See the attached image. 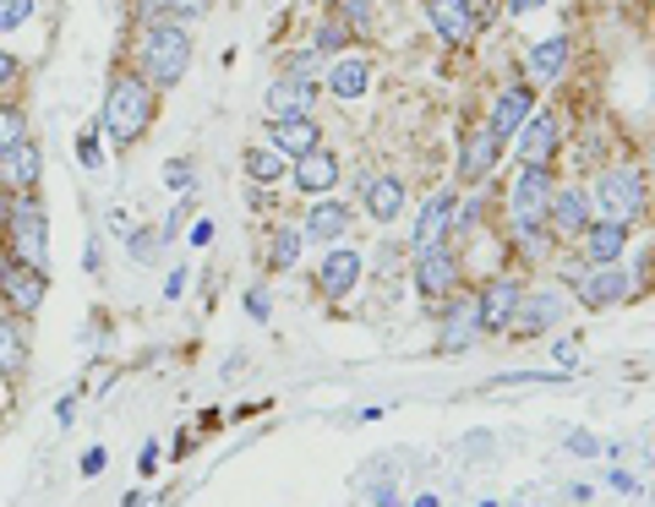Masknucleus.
Masks as SVG:
<instances>
[{
  "instance_id": "f257e3e1",
  "label": "nucleus",
  "mask_w": 655,
  "mask_h": 507,
  "mask_svg": "<svg viewBox=\"0 0 655 507\" xmlns=\"http://www.w3.org/2000/svg\"><path fill=\"white\" fill-rule=\"evenodd\" d=\"M192 65V33L181 22H148L142 28V44H137V77L159 93V88H175Z\"/></svg>"
},
{
  "instance_id": "f03ea898",
  "label": "nucleus",
  "mask_w": 655,
  "mask_h": 507,
  "mask_svg": "<svg viewBox=\"0 0 655 507\" xmlns=\"http://www.w3.org/2000/svg\"><path fill=\"white\" fill-rule=\"evenodd\" d=\"M153 110H159V93H153L142 77H115V82H110V93H104L99 131H104L115 148H131L142 131L153 126Z\"/></svg>"
},
{
  "instance_id": "7ed1b4c3",
  "label": "nucleus",
  "mask_w": 655,
  "mask_h": 507,
  "mask_svg": "<svg viewBox=\"0 0 655 507\" xmlns=\"http://www.w3.org/2000/svg\"><path fill=\"white\" fill-rule=\"evenodd\" d=\"M552 164H520L514 191H508V219L514 224H546V207H552Z\"/></svg>"
},
{
  "instance_id": "20e7f679",
  "label": "nucleus",
  "mask_w": 655,
  "mask_h": 507,
  "mask_svg": "<svg viewBox=\"0 0 655 507\" xmlns=\"http://www.w3.org/2000/svg\"><path fill=\"white\" fill-rule=\"evenodd\" d=\"M595 202H601V213L606 219H617V224H639L645 219V175H634V170H606L601 181H595Z\"/></svg>"
},
{
  "instance_id": "39448f33",
  "label": "nucleus",
  "mask_w": 655,
  "mask_h": 507,
  "mask_svg": "<svg viewBox=\"0 0 655 507\" xmlns=\"http://www.w3.org/2000/svg\"><path fill=\"white\" fill-rule=\"evenodd\" d=\"M458 273H464V262L449 241H437V246H415V295H426V301H449L458 290Z\"/></svg>"
},
{
  "instance_id": "423d86ee",
  "label": "nucleus",
  "mask_w": 655,
  "mask_h": 507,
  "mask_svg": "<svg viewBox=\"0 0 655 507\" xmlns=\"http://www.w3.org/2000/svg\"><path fill=\"white\" fill-rule=\"evenodd\" d=\"M628 295H634V273H623V267H585V273L574 278V301L590 306V312L623 306Z\"/></svg>"
},
{
  "instance_id": "0eeeda50",
  "label": "nucleus",
  "mask_w": 655,
  "mask_h": 507,
  "mask_svg": "<svg viewBox=\"0 0 655 507\" xmlns=\"http://www.w3.org/2000/svg\"><path fill=\"white\" fill-rule=\"evenodd\" d=\"M11 246H17V262L44 267V256H50V224H44V207L39 202L11 207Z\"/></svg>"
},
{
  "instance_id": "6e6552de",
  "label": "nucleus",
  "mask_w": 655,
  "mask_h": 507,
  "mask_svg": "<svg viewBox=\"0 0 655 507\" xmlns=\"http://www.w3.org/2000/svg\"><path fill=\"white\" fill-rule=\"evenodd\" d=\"M563 317H568V306H563V295H557V290H524L520 306H514V317H508V333L535 338V333L557 327Z\"/></svg>"
},
{
  "instance_id": "1a4fd4ad",
  "label": "nucleus",
  "mask_w": 655,
  "mask_h": 507,
  "mask_svg": "<svg viewBox=\"0 0 655 507\" xmlns=\"http://www.w3.org/2000/svg\"><path fill=\"white\" fill-rule=\"evenodd\" d=\"M361 273H366V256L350 252V246H328L323 262H318V290H323L328 301H344L361 284Z\"/></svg>"
},
{
  "instance_id": "9d476101",
  "label": "nucleus",
  "mask_w": 655,
  "mask_h": 507,
  "mask_svg": "<svg viewBox=\"0 0 655 507\" xmlns=\"http://www.w3.org/2000/svg\"><path fill=\"white\" fill-rule=\"evenodd\" d=\"M268 148L284 153V159L295 164V159H306L312 148H323V126H318L312 115H273V126H268Z\"/></svg>"
},
{
  "instance_id": "9b49d317",
  "label": "nucleus",
  "mask_w": 655,
  "mask_h": 507,
  "mask_svg": "<svg viewBox=\"0 0 655 507\" xmlns=\"http://www.w3.org/2000/svg\"><path fill=\"white\" fill-rule=\"evenodd\" d=\"M628 224H617V219H590V230L580 235L585 241V267H617L623 252H628Z\"/></svg>"
},
{
  "instance_id": "f8f14e48",
  "label": "nucleus",
  "mask_w": 655,
  "mask_h": 507,
  "mask_svg": "<svg viewBox=\"0 0 655 507\" xmlns=\"http://www.w3.org/2000/svg\"><path fill=\"white\" fill-rule=\"evenodd\" d=\"M524 284L520 278H492L481 295H475V317H481V333H503L508 317H514V306H520Z\"/></svg>"
},
{
  "instance_id": "ddd939ff",
  "label": "nucleus",
  "mask_w": 655,
  "mask_h": 507,
  "mask_svg": "<svg viewBox=\"0 0 655 507\" xmlns=\"http://www.w3.org/2000/svg\"><path fill=\"white\" fill-rule=\"evenodd\" d=\"M497 159H503V136L492 126H475L458 148V181H486L497 170Z\"/></svg>"
},
{
  "instance_id": "4468645a",
  "label": "nucleus",
  "mask_w": 655,
  "mask_h": 507,
  "mask_svg": "<svg viewBox=\"0 0 655 507\" xmlns=\"http://www.w3.org/2000/svg\"><path fill=\"white\" fill-rule=\"evenodd\" d=\"M350 224H355V213L344 207V202H333V196H318L312 202V213H306V224H301V235L306 241H318V246H339L344 235H350Z\"/></svg>"
},
{
  "instance_id": "2eb2a0df",
  "label": "nucleus",
  "mask_w": 655,
  "mask_h": 507,
  "mask_svg": "<svg viewBox=\"0 0 655 507\" xmlns=\"http://www.w3.org/2000/svg\"><path fill=\"white\" fill-rule=\"evenodd\" d=\"M514 142H520V164H552L557 148H563L557 115H530V121L514 131Z\"/></svg>"
},
{
  "instance_id": "dca6fc26",
  "label": "nucleus",
  "mask_w": 655,
  "mask_h": 507,
  "mask_svg": "<svg viewBox=\"0 0 655 507\" xmlns=\"http://www.w3.org/2000/svg\"><path fill=\"white\" fill-rule=\"evenodd\" d=\"M0 290L11 306L22 312H39L44 306V267H28V262H0Z\"/></svg>"
},
{
  "instance_id": "f3484780",
  "label": "nucleus",
  "mask_w": 655,
  "mask_h": 507,
  "mask_svg": "<svg viewBox=\"0 0 655 507\" xmlns=\"http://www.w3.org/2000/svg\"><path fill=\"white\" fill-rule=\"evenodd\" d=\"M546 219H552V235H585L590 230V191L585 186H557L552 191Z\"/></svg>"
},
{
  "instance_id": "a211bd4d",
  "label": "nucleus",
  "mask_w": 655,
  "mask_h": 507,
  "mask_svg": "<svg viewBox=\"0 0 655 507\" xmlns=\"http://www.w3.org/2000/svg\"><path fill=\"white\" fill-rule=\"evenodd\" d=\"M530 115H535V88H524V82H520V88H503V93L492 99V121H486V126L508 142V136H514Z\"/></svg>"
},
{
  "instance_id": "6ab92c4d",
  "label": "nucleus",
  "mask_w": 655,
  "mask_h": 507,
  "mask_svg": "<svg viewBox=\"0 0 655 507\" xmlns=\"http://www.w3.org/2000/svg\"><path fill=\"white\" fill-rule=\"evenodd\" d=\"M426 17H432V28H437L443 44H470V39H475V11H470V0H426Z\"/></svg>"
},
{
  "instance_id": "aec40b11",
  "label": "nucleus",
  "mask_w": 655,
  "mask_h": 507,
  "mask_svg": "<svg viewBox=\"0 0 655 507\" xmlns=\"http://www.w3.org/2000/svg\"><path fill=\"white\" fill-rule=\"evenodd\" d=\"M290 181L306 191V196H328V191L339 186V159H333L328 148H312L306 159L290 164Z\"/></svg>"
},
{
  "instance_id": "412c9836",
  "label": "nucleus",
  "mask_w": 655,
  "mask_h": 507,
  "mask_svg": "<svg viewBox=\"0 0 655 507\" xmlns=\"http://www.w3.org/2000/svg\"><path fill=\"white\" fill-rule=\"evenodd\" d=\"M361 202H366L372 224H393L404 213V181L399 175H366L361 181Z\"/></svg>"
},
{
  "instance_id": "4be33fe9",
  "label": "nucleus",
  "mask_w": 655,
  "mask_h": 507,
  "mask_svg": "<svg viewBox=\"0 0 655 507\" xmlns=\"http://www.w3.org/2000/svg\"><path fill=\"white\" fill-rule=\"evenodd\" d=\"M312 104H318V82H306V77H279L273 88H268V115H312Z\"/></svg>"
},
{
  "instance_id": "5701e85b",
  "label": "nucleus",
  "mask_w": 655,
  "mask_h": 507,
  "mask_svg": "<svg viewBox=\"0 0 655 507\" xmlns=\"http://www.w3.org/2000/svg\"><path fill=\"white\" fill-rule=\"evenodd\" d=\"M454 207H458L454 191H437V196L421 207V219H415V246H437V241H449V235H454Z\"/></svg>"
},
{
  "instance_id": "b1692460",
  "label": "nucleus",
  "mask_w": 655,
  "mask_h": 507,
  "mask_svg": "<svg viewBox=\"0 0 655 507\" xmlns=\"http://www.w3.org/2000/svg\"><path fill=\"white\" fill-rule=\"evenodd\" d=\"M481 333V317H475V295H458L454 306H449V317L437 327V349H470V338Z\"/></svg>"
},
{
  "instance_id": "393cba45",
  "label": "nucleus",
  "mask_w": 655,
  "mask_h": 507,
  "mask_svg": "<svg viewBox=\"0 0 655 507\" xmlns=\"http://www.w3.org/2000/svg\"><path fill=\"white\" fill-rule=\"evenodd\" d=\"M372 88V61L366 55H344V61L328 65V93L333 99H361Z\"/></svg>"
},
{
  "instance_id": "a878e982",
  "label": "nucleus",
  "mask_w": 655,
  "mask_h": 507,
  "mask_svg": "<svg viewBox=\"0 0 655 507\" xmlns=\"http://www.w3.org/2000/svg\"><path fill=\"white\" fill-rule=\"evenodd\" d=\"M524 65H530V82H557V77H563V65H568V39H563V33L535 39V44H530V55H524Z\"/></svg>"
},
{
  "instance_id": "bb28decb",
  "label": "nucleus",
  "mask_w": 655,
  "mask_h": 507,
  "mask_svg": "<svg viewBox=\"0 0 655 507\" xmlns=\"http://www.w3.org/2000/svg\"><path fill=\"white\" fill-rule=\"evenodd\" d=\"M0 164H6V181H11V186H39V148H33L28 136H22Z\"/></svg>"
},
{
  "instance_id": "cd10ccee",
  "label": "nucleus",
  "mask_w": 655,
  "mask_h": 507,
  "mask_svg": "<svg viewBox=\"0 0 655 507\" xmlns=\"http://www.w3.org/2000/svg\"><path fill=\"white\" fill-rule=\"evenodd\" d=\"M284 170H290V159H284V153H273V148H246V175H252L258 186L284 181Z\"/></svg>"
},
{
  "instance_id": "c85d7f7f",
  "label": "nucleus",
  "mask_w": 655,
  "mask_h": 507,
  "mask_svg": "<svg viewBox=\"0 0 655 507\" xmlns=\"http://www.w3.org/2000/svg\"><path fill=\"white\" fill-rule=\"evenodd\" d=\"M22 355H28V349H22V333H17V322L0 317V372H6V377H17V372H22Z\"/></svg>"
},
{
  "instance_id": "c756f323",
  "label": "nucleus",
  "mask_w": 655,
  "mask_h": 507,
  "mask_svg": "<svg viewBox=\"0 0 655 507\" xmlns=\"http://www.w3.org/2000/svg\"><path fill=\"white\" fill-rule=\"evenodd\" d=\"M372 6H377V0H339V6H333V17H339V22L361 39V33L372 28Z\"/></svg>"
},
{
  "instance_id": "7c9ffc66",
  "label": "nucleus",
  "mask_w": 655,
  "mask_h": 507,
  "mask_svg": "<svg viewBox=\"0 0 655 507\" xmlns=\"http://www.w3.org/2000/svg\"><path fill=\"white\" fill-rule=\"evenodd\" d=\"M350 39H355V33H350V28H344L339 17H328L323 28H318V39H312V50H318V55L328 61V55H339V50H344Z\"/></svg>"
},
{
  "instance_id": "2f4dec72",
  "label": "nucleus",
  "mask_w": 655,
  "mask_h": 507,
  "mask_svg": "<svg viewBox=\"0 0 655 507\" xmlns=\"http://www.w3.org/2000/svg\"><path fill=\"white\" fill-rule=\"evenodd\" d=\"M301 241H306L301 230H279V235H273V267H284V273H290V267H295V256H301Z\"/></svg>"
},
{
  "instance_id": "473e14b6",
  "label": "nucleus",
  "mask_w": 655,
  "mask_h": 507,
  "mask_svg": "<svg viewBox=\"0 0 655 507\" xmlns=\"http://www.w3.org/2000/svg\"><path fill=\"white\" fill-rule=\"evenodd\" d=\"M22 131H28L22 110H11V104H6V110H0V159H6V153H11L17 142H22Z\"/></svg>"
},
{
  "instance_id": "72a5a7b5",
  "label": "nucleus",
  "mask_w": 655,
  "mask_h": 507,
  "mask_svg": "<svg viewBox=\"0 0 655 507\" xmlns=\"http://www.w3.org/2000/svg\"><path fill=\"white\" fill-rule=\"evenodd\" d=\"M514 241H520L524 256H541L546 252V224H514Z\"/></svg>"
},
{
  "instance_id": "f704fd0d",
  "label": "nucleus",
  "mask_w": 655,
  "mask_h": 507,
  "mask_svg": "<svg viewBox=\"0 0 655 507\" xmlns=\"http://www.w3.org/2000/svg\"><path fill=\"white\" fill-rule=\"evenodd\" d=\"M28 17H33V0H0V33L22 28Z\"/></svg>"
},
{
  "instance_id": "c9c22d12",
  "label": "nucleus",
  "mask_w": 655,
  "mask_h": 507,
  "mask_svg": "<svg viewBox=\"0 0 655 507\" xmlns=\"http://www.w3.org/2000/svg\"><path fill=\"white\" fill-rule=\"evenodd\" d=\"M159 246H164V235H148V230H142V235H131V256H137L142 267H153Z\"/></svg>"
},
{
  "instance_id": "e433bc0d",
  "label": "nucleus",
  "mask_w": 655,
  "mask_h": 507,
  "mask_svg": "<svg viewBox=\"0 0 655 507\" xmlns=\"http://www.w3.org/2000/svg\"><path fill=\"white\" fill-rule=\"evenodd\" d=\"M318 65H323V55H318V50H301V55L290 61V77H306V82H318Z\"/></svg>"
},
{
  "instance_id": "4c0bfd02",
  "label": "nucleus",
  "mask_w": 655,
  "mask_h": 507,
  "mask_svg": "<svg viewBox=\"0 0 655 507\" xmlns=\"http://www.w3.org/2000/svg\"><path fill=\"white\" fill-rule=\"evenodd\" d=\"M164 181H170V186H175V191H187V186H192V164H187V159H170V170H164Z\"/></svg>"
},
{
  "instance_id": "58836bf2",
  "label": "nucleus",
  "mask_w": 655,
  "mask_h": 507,
  "mask_svg": "<svg viewBox=\"0 0 655 507\" xmlns=\"http://www.w3.org/2000/svg\"><path fill=\"white\" fill-rule=\"evenodd\" d=\"M552 355H557V372H574V366H580V344H574V338H563Z\"/></svg>"
},
{
  "instance_id": "ea45409f",
  "label": "nucleus",
  "mask_w": 655,
  "mask_h": 507,
  "mask_svg": "<svg viewBox=\"0 0 655 507\" xmlns=\"http://www.w3.org/2000/svg\"><path fill=\"white\" fill-rule=\"evenodd\" d=\"M606 480H612V491H623V497H639V491H645V486H639V480H634L628 469H612Z\"/></svg>"
},
{
  "instance_id": "a19ab883",
  "label": "nucleus",
  "mask_w": 655,
  "mask_h": 507,
  "mask_svg": "<svg viewBox=\"0 0 655 507\" xmlns=\"http://www.w3.org/2000/svg\"><path fill=\"white\" fill-rule=\"evenodd\" d=\"M568 453H580V458H595V453H601V443H595V437H590V432H574V437H568Z\"/></svg>"
},
{
  "instance_id": "79ce46f5",
  "label": "nucleus",
  "mask_w": 655,
  "mask_h": 507,
  "mask_svg": "<svg viewBox=\"0 0 655 507\" xmlns=\"http://www.w3.org/2000/svg\"><path fill=\"white\" fill-rule=\"evenodd\" d=\"M246 312L258 322H268V290H246Z\"/></svg>"
},
{
  "instance_id": "37998d69",
  "label": "nucleus",
  "mask_w": 655,
  "mask_h": 507,
  "mask_svg": "<svg viewBox=\"0 0 655 507\" xmlns=\"http://www.w3.org/2000/svg\"><path fill=\"white\" fill-rule=\"evenodd\" d=\"M99 469H104V447H88L82 453V475H99Z\"/></svg>"
},
{
  "instance_id": "c03bdc74",
  "label": "nucleus",
  "mask_w": 655,
  "mask_h": 507,
  "mask_svg": "<svg viewBox=\"0 0 655 507\" xmlns=\"http://www.w3.org/2000/svg\"><path fill=\"white\" fill-rule=\"evenodd\" d=\"M77 153H82V164L93 170V164H99V136H82V148H77Z\"/></svg>"
},
{
  "instance_id": "a18cd8bd",
  "label": "nucleus",
  "mask_w": 655,
  "mask_h": 507,
  "mask_svg": "<svg viewBox=\"0 0 655 507\" xmlns=\"http://www.w3.org/2000/svg\"><path fill=\"white\" fill-rule=\"evenodd\" d=\"M11 77H17V55H11V50H0V88H6Z\"/></svg>"
},
{
  "instance_id": "49530a36",
  "label": "nucleus",
  "mask_w": 655,
  "mask_h": 507,
  "mask_svg": "<svg viewBox=\"0 0 655 507\" xmlns=\"http://www.w3.org/2000/svg\"><path fill=\"white\" fill-rule=\"evenodd\" d=\"M137 469H142V475H153V469H159V447H142V458H137Z\"/></svg>"
},
{
  "instance_id": "de8ad7c7",
  "label": "nucleus",
  "mask_w": 655,
  "mask_h": 507,
  "mask_svg": "<svg viewBox=\"0 0 655 507\" xmlns=\"http://www.w3.org/2000/svg\"><path fill=\"white\" fill-rule=\"evenodd\" d=\"M181 290H187V273H181V267H175V273H170V284H164V295H170V301H175V295H181Z\"/></svg>"
},
{
  "instance_id": "09e8293b",
  "label": "nucleus",
  "mask_w": 655,
  "mask_h": 507,
  "mask_svg": "<svg viewBox=\"0 0 655 507\" xmlns=\"http://www.w3.org/2000/svg\"><path fill=\"white\" fill-rule=\"evenodd\" d=\"M170 11H181V17H192V11H202V0H164Z\"/></svg>"
},
{
  "instance_id": "8fccbe9b",
  "label": "nucleus",
  "mask_w": 655,
  "mask_h": 507,
  "mask_svg": "<svg viewBox=\"0 0 655 507\" xmlns=\"http://www.w3.org/2000/svg\"><path fill=\"white\" fill-rule=\"evenodd\" d=\"M372 507H393V486H377V491H372Z\"/></svg>"
},
{
  "instance_id": "3c124183",
  "label": "nucleus",
  "mask_w": 655,
  "mask_h": 507,
  "mask_svg": "<svg viewBox=\"0 0 655 507\" xmlns=\"http://www.w3.org/2000/svg\"><path fill=\"white\" fill-rule=\"evenodd\" d=\"M508 6H514V11H520V17H524V11H541L546 0H508Z\"/></svg>"
},
{
  "instance_id": "603ef678",
  "label": "nucleus",
  "mask_w": 655,
  "mask_h": 507,
  "mask_svg": "<svg viewBox=\"0 0 655 507\" xmlns=\"http://www.w3.org/2000/svg\"><path fill=\"white\" fill-rule=\"evenodd\" d=\"M0 224H11V196L0 191Z\"/></svg>"
},
{
  "instance_id": "864d4df0",
  "label": "nucleus",
  "mask_w": 655,
  "mask_h": 507,
  "mask_svg": "<svg viewBox=\"0 0 655 507\" xmlns=\"http://www.w3.org/2000/svg\"><path fill=\"white\" fill-rule=\"evenodd\" d=\"M415 507H437V497H415Z\"/></svg>"
},
{
  "instance_id": "5fc2aeb1",
  "label": "nucleus",
  "mask_w": 655,
  "mask_h": 507,
  "mask_svg": "<svg viewBox=\"0 0 655 507\" xmlns=\"http://www.w3.org/2000/svg\"><path fill=\"white\" fill-rule=\"evenodd\" d=\"M481 507H497V503H481Z\"/></svg>"
}]
</instances>
